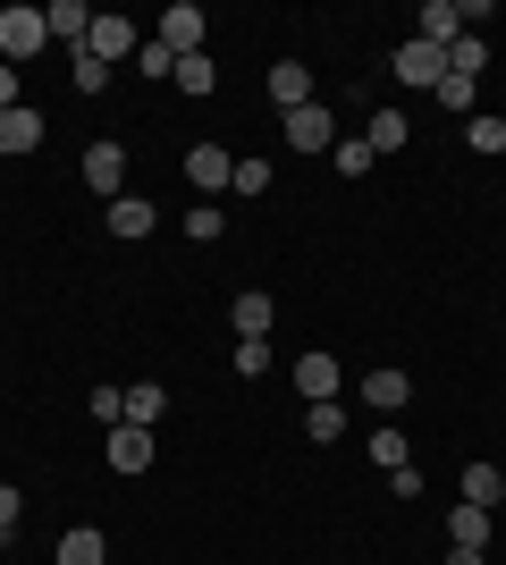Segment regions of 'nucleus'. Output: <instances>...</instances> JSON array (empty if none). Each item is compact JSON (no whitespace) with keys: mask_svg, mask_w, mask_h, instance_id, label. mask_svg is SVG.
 Masks as SVG:
<instances>
[{"mask_svg":"<svg viewBox=\"0 0 506 565\" xmlns=\"http://www.w3.org/2000/svg\"><path fill=\"white\" fill-rule=\"evenodd\" d=\"M34 143H43V118L25 110V102H18V110H0V161H18V152H34Z\"/></svg>","mask_w":506,"mask_h":565,"instance_id":"obj_16","label":"nucleus"},{"mask_svg":"<svg viewBox=\"0 0 506 565\" xmlns=\"http://www.w3.org/2000/svg\"><path fill=\"white\" fill-rule=\"evenodd\" d=\"M51 565H110V541H101L94 523H76V532H60V548H51Z\"/></svg>","mask_w":506,"mask_h":565,"instance_id":"obj_14","label":"nucleus"},{"mask_svg":"<svg viewBox=\"0 0 506 565\" xmlns=\"http://www.w3.org/2000/svg\"><path fill=\"white\" fill-rule=\"evenodd\" d=\"M237 372H245V380L270 372V338H237Z\"/></svg>","mask_w":506,"mask_h":565,"instance_id":"obj_30","label":"nucleus"},{"mask_svg":"<svg viewBox=\"0 0 506 565\" xmlns=\"http://www.w3.org/2000/svg\"><path fill=\"white\" fill-rule=\"evenodd\" d=\"M186 236H203V245H212V236H228V220H219L212 203H194V212H186Z\"/></svg>","mask_w":506,"mask_h":565,"instance_id":"obj_32","label":"nucleus"},{"mask_svg":"<svg viewBox=\"0 0 506 565\" xmlns=\"http://www.w3.org/2000/svg\"><path fill=\"white\" fill-rule=\"evenodd\" d=\"M464 143H473V152H506V118H498V110L464 118Z\"/></svg>","mask_w":506,"mask_h":565,"instance_id":"obj_26","label":"nucleus"},{"mask_svg":"<svg viewBox=\"0 0 506 565\" xmlns=\"http://www.w3.org/2000/svg\"><path fill=\"white\" fill-rule=\"evenodd\" d=\"M110 228H119L127 245H136V236H152V228H161V212H152L144 194H119V203H110Z\"/></svg>","mask_w":506,"mask_h":565,"instance_id":"obj_18","label":"nucleus"},{"mask_svg":"<svg viewBox=\"0 0 506 565\" xmlns=\"http://www.w3.org/2000/svg\"><path fill=\"white\" fill-rule=\"evenodd\" d=\"M406 136H413V127H406V110H372V127H363V143H372L380 161H388V152H406Z\"/></svg>","mask_w":506,"mask_h":565,"instance_id":"obj_20","label":"nucleus"},{"mask_svg":"<svg viewBox=\"0 0 506 565\" xmlns=\"http://www.w3.org/2000/svg\"><path fill=\"white\" fill-rule=\"evenodd\" d=\"M161 414H169V388H161V380H136V388H127V423H161Z\"/></svg>","mask_w":506,"mask_h":565,"instance_id":"obj_21","label":"nucleus"},{"mask_svg":"<svg viewBox=\"0 0 506 565\" xmlns=\"http://www.w3.org/2000/svg\"><path fill=\"white\" fill-rule=\"evenodd\" d=\"M363 405H372V414H406V405H413V380L397 372V363H380V372H363Z\"/></svg>","mask_w":506,"mask_h":565,"instance_id":"obj_8","label":"nucleus"},{"mask_svg":"<svg viewBox=\"0 0 506 565\" xmlns=\"http://www.w3.org/2000/svg\"><path fill=\"white\" fill-rule=\"evenodd\" d=\"M288 143L295 152H337V118L321 102H304V110H288Z\"/></svg>","mask_w":506,"mask_h":565,"instance_id":"obj_6","label":"nucleus"},{"mask_svg":"<svg viewBox=\"0 0 506 565\" xmlns=\"http://www.w3.org/2000/svg\"><path fill=\"white\" fill-rule=\"evenodd\" d=\"M18 515H25V490H9V481H0V532H18Z\"/></svg>","mask_w":506,"mask_h":565,"instance_id":"obj_34","label":"nucleus"},{"mask_svg":"<svg viewBox=\"0 0 506 565\" xmlns=\"http://www.w3.org/2000/svg\"><path fill=\"white\" fill-rule=\"evenodd\" d=\"M136 68H144V76H177V51H169V43H144V51H136Z\"/></svg>","mask_w":506,"mask_h":565,"instance_id":"obj_31","label":"nucleus"},{"mask_svg":"<svg viewBox=\"0 0 506 565\" xmlns=\"http://www.w3.org/2000/svg\"><path fill=\"white\" fill-rule=\"evenodd\" d=\"M372 161H380V152H372L363 136H337V152H330V169H337V178H363Z\"/></svg>","mask_w":506,"mask_h":565,"instance_id":"obj_25","label":"nucleus"},{"mask_svg":"<svg viewBox=\"0 0 506 565\" xmlns=\"http://www.w3.org/2000/svg\"><path fill=\"white\" fill-rule=\"evenodd\" d=\"M43 25H51V43H85V34H94V9H85V0H51L43 9Z\"/></svg>","mask_w":506,"mask_h":565,"instance_id":"obj_15","label":"nucleus"},{"mask_svg":"<svg viewBox=\"0 0 506 565\" xmlns=\"http://www.w3.org/2000/svg\"><path fill=\"white\" fill-rule=\"evenodd\" d=\"M482 68H489V43H482V34H464V43L448 51V76H464V85H482Z\"/></svg>","mask_w":506,"mask_h":565,"instance_id":"obj_22","label":"nucleus"},{"mask_svg":"<svg viewBox=\"0 0 506 565\" xmlns=\"http://www.w3.org/2000/svg\"><path fill=\"white\" fill-rule=\"evenodd\" d=\"M169 85H177V94H186V102L219 94V68H212V51H186V60H177V76H169Z\"/></svg>","mask_w":506,"mask_h":565,"instance_id":"obj_17","label":"nucleus"},{"mask_svg":"<svg viewBox=\"0 0 506 565\" xmlns=\"http://www.w3.org/2000/svg\"><path fill=\"white\" fill-rule=\"evenodd\" d=\"M448 565H482V548H448Z\"/></svg>","mask_w":506,"mask_h":565,"instance_id":"obj_36","label":"nucleus"},{"mask_svg":"<svg viewBox=\"0 0 506 565\" xmlns=\"http://www.w3.org/2000/svg\"><path fill=\"white\" fill-rule=\"evenodd\" d=\"M76 51H94L101 68H119V60H136V51H144V34H136L127 18H94V34H85Z\"/></svg>","mask_w":506,"mask_h":565,"instance_id":"obj_4","label":"nucleus"},{"mask_svg":"<svg viewBox=\"0 0 506 565\" xmlns=\"http://www.w3.org/2000/svg\"><path fill=\"white\" fill-rule=\"evenodd\" d=\"M498 507H506V481H498Z\"/></svg>","mask_w":506,"mask_h":565,"instance_id":"obj_37","label":"nucleus"},{"mask_svg":"<svg viewBox=\"0 0 506 565\" xmlns=\"http://www.w3.org/2000/svg\"><path fill=\"white\" fill-rule=\"evenodd\" d=\"M388 68H397V85H422V94H439V76H448V51H439V43H422V34H406Z\"/></svg>","mask_w":506,"mask_h":565,"instance_id":"obj_2","label":"nucleus"},{"mask_svg":"<svg viewBox=\"0 0 506 565\" xmlns=\"http://www.w3.org/2000/svg\"><path fill=\"white\" fill-rule=\"evenodd\" d=\"M68 76H76V94H101V85H110V68H101L94 51H68Z\"/></svg>","mask_w":506,"mask_h":565,"instance_id":"obj_27","label":"nucleus"},{"mask_svg":"<svg viewBox=\"0 0 506 565\" xmlns=\"http://www.w3.org/2000/svg\"><path fill=\"white\" fill-rule=\"evenodd\" d=\"M228 186H237V194H262V186H270V161H237V178H228Z\"/></svg>","mask_w":506,"mask_h":565,"instance_id":"obj_33","label":"nucleus"},{"mask_svg":"<svg viewBox=\"0 0 506 565\" xmlns=\"http://www.w3.org/2000/svg\"><path fill=\"white\" fill-rule=\"evenodd\" d=\"M498 465H464V507H498Z\"/></svg>","mask_w":506,"mask_h":565,"instance_id":"obj_24","label":"nucleus"},{"mask_svg":"<svg viewBox=\"0 0 506 565\" xmlns=\"http://www.w3.org/2000/svg\"><path fill=\"white\" fill-rule=\"evenodd\" d=\"M270 321H279V305H270V296H254V287H245V296H228V330H237V338H270Z\"/></svg>","mask_w":506,"mask_h":565,"instance_id":"obj_13","label":"nucleus"},{"mask_svg":"<svg viewBox=\"0 0 506 565\" xmlns=\"http://www.w3.org/2000/svg\"><path fill=\"white\" fill-rule=\"evenodd\" d=\"M304 430H313V439H321V448H330V439H337V430H346V414H337V405H304Z\"/></svg>","mask_w":506,"mask_h":565,"instance_id":"obj_29","label":"nucleus"},{"mask_svg":"<svg viewBox=\"0 0 506 565\" xmlns=\"http://www.w3.org/2000/svg\"><path fill=\"white\" fill-rule=\"evenodd\" d=\"M76 169H85V186H94L101 203H119V186H127V152H119V143H85V161H76Z\"/></svg>","mask_w":506,"mask_h":565,"instance_id":"obj_5","label":"nucleus"},{"mask_svg":"<svg viewBox=\"0 0 506 565\" xmlns=\"http://www.w3.org/2000/svg\"><path fill=\"white\" fill-rule=\"evenodd\" d=\"M18 94H25V85H18V68L0 60V110H18Z\"/></svg>","mask_w":506,"mask_h":565,"instance_id":"obj_35","label":"nucleus"},{"mask_svg":"<svg viewBox=\"0 0 506 565\" xmlns=\"http://www.w3.org/2000/svg\"><path fill=\"white\" fill-rule=\"evenodd\" d=\"M337 380H346V372H337V363H330V354H295V388H304V405H337Z\"/></svg>","mask_w":506,"mask_h":565,"instance_id":"obj_9","label":"nucleus"},{"mask_svg":"<svg viewBox=\"0 0 506 565\" xmlns=\"http://www.w3.org/2000/svg\"><path fill=\"white\" fill-rule=\"evenodd\" d=\"M270 102H279V110L321 102V94H313V68H304V60H279V68H270Z\"/></svg>","mask_w":506,"mask_h":565,"instance_id":"obj_12","label":"nucleus"},{"mask_svg":"<svg viewBox=\"0 0 506 565\" xmlns=\"http://www.w3.org/2000/svg\"><path fill=\"white\" fill-rule=\"evenodd\" d=\"M372 465H380V472L413 465V456H406V430H372Z\"/></svg>","mask_w":506,"mask_h":565,"instance_id":"obj_28","label":"nucleus"},{"mask_svg":"<svg viewBox=\"0 0 506 565\" xmlns=\"http://www.w3.org/2000/svg\"><path fill=\"white\" fill-rule=\"evenodd\" d=\"M448 548H489V507H464V498H456V515H448Z\"/></svg>","mask_w":506,"mask_h":565,"instance_id":"obj_19","label":"nucleus"},{"mask_svg":"<svg viewBox=\"0 0 506 565\" xmlns=\"http://www.w3.org/2000/svg\"><path fill=\"white\" fill-rule=\"evenodd\" d=\"M439 110H456V118H482V85H464V76H439Z\"/></svg>","mask_w":506,"mask_h":565,"instance_id":"obj_23","label":"nucleus"},{"mask_svg":"<svg viewBox=\"0 0 506 565\" xmlns=\"http://www.w3.org/2000/svg\"><path fill=\"white\" fill-rule=\"evenodd\" d=\"M43 43H51L43 9H34V0H9V9H0V60L18 68V60H34V51H43Z\"/></svg>","mask_w":506,"mask_h":565,"instance_id":"obj_1","label":"nucleus"},{"mask_svg":"<svg viewBox=\"0 0 506 565\" xmlns=\"http://www.w3.org/2000/svg\"><path fill=\"white\" fill-rule=\"evenodd\" d=\"M110 472H152V430L144 423H119V430H110Z\"/></svg>","mask_w":506,"mask_h":565,"instance_id":"obj_11","label":"nucleus"},{"mask_svg":"<svg viewBox=\"0 0 506 565\" xmlns=\"http://www.w3.org/2000/svg\"><path fill=\"white\" fill-rule=\"evenodd\" d=\"M0 548H9V532H0Z\"/></svg>","mask_w":506,"mask_h":565,"instance_id":"obj_38","label":"nucleus"},{"mask_svg":"<svg viewBox=\"0 0 506 565\" xmlns=\"http://www.w3.org/2000/svg\"><path fill=\"white\" fill-rule=\"evenodd\" d=\"M237 178V152H219V143H186V186H228Z\"/></svg>","mask_w":506,"mask_h":565,"instance_id":"obj_10","label":"nucleus"},{"mask_svg":"<svg viewBox=\"0 0 506 565\" xmlns=\"http://www.w3.org/2000/svg\"><path fill=\"white\" fill-rule=\"evenodd\" d=\"M203 34H212V18H203L194 0H169V9H161V25H152V43H169L177 60H186V51H203Z\"/></svg>","mask_w":506,"mask_h":565,"instance_id":"obj_3","label":"nucleus"},{"mask_svg":"<svg viewBox=\"0 0 506 565\" xmlns=\"http://www.w3.org/2000/svg\"><path fill=\"white\" fill-rule=\"evenodd\" d=\"M413 34H422V43H439V51H456L464 34H473V25H464V9H456V0H422Z\"/></svg>","mask_w":506,"mask_h":565,"instance_id":"obj_7","label":"nucleus"}]
</instances>
